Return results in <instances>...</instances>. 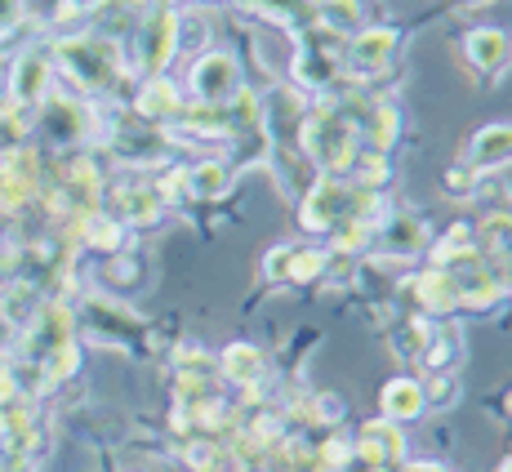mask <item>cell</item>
<instances>
[{
	"instance_id": "2e32d148",
	"label": "cell",
	"mask_w": 512,
	"mask_h": 472,
	"mask_svg": "<svg viewBox=\"0 0 512 472\" xmlns=\"http://www.w3.org/2000/svg\"><path fill=\"white\" fill-rule=\"evenodd\" d=\"M165 214V201L161 192H156V183H121L116 188V219L125 223V228H147V223H156Z\"/></svg>"
},
{
	"instance_id": "52a82bcc",
	"label": "cell",
	"mask_w": 512,
	"mask_h": 472,
	"mask_svg": "<svg viewBox=\"0 0 512 472\" xmlns=\"http://www.w3.org/2000/svg\"><path fill=\"white\" fill-rule=\"evenodd\" d=\"M446 272H455V285H459V308L486 312V308H495V303L508 294L504 272H499L495 263H486L481 254H477V259H468V263H459V268H446Z\"/></svg>"
},
{
	"instance_id": "603a6c76",
	"label": "cell",
	"mask_w": 512,
	"mask_h": 472,
	"mask_svg": "<svg viewBox=\"0 0 512 472\" xmlns=\"http://www.w3.org/2000/svg\"><path fill=\"white\" fill-rule=\"evenodd\" d=\"M406 472H450V468H441V464H428V459H419V464H410Z\"/></svg>"
},
{
	"instance_id": "9a60e30c",
	"label": "cell",
	"mask_w": 512,
	"mask_h": 472,
	"mask_svg": "<svg viewBox=\"0 0 512 472\" xmlns=\"http://www.w3.org/2000/svg\"><path fill=\"white\" fill-rule=\"evenodd\" d=\"M401 134V112L397 103H388V98H370L366 112H361V147H370V152L388 156L392 143H397Z\"/></svg>"
},
{
	"instance_id": "277c9868",
	"label": "cell",
	"mask_w": 512,
	"mask_h": 472,
	"mask_svg": "<svg viewBox=\"0 0 512 472\" xmlns=\"http://www.w3.org/2000/svg\"><path fill=\"white\" fill-rule=\"evenodd\" d=\"M187 85H192V94L201 107H228V103H236V94L245 90L241 63H236L232 54H201L192 63Z\"/></svg>"
},
{
	"instance_id": "7402d4cb",
	"label": "cell",
	"mask_w": 512,
	"mask_h": 472,
	"mask_svg": "<svg viewBox=\"0 0 512 472\" xmlns=\"http://www.w3.org/2000/svg\"><path fill=\"white\" fill-rule=\"evenodd\" d=\"M423 388V410H450L459 401V383L450 370H432L428 383H419Z\"/></svg>"
},
{
	"instance_id": "d6986e66",
	"label": "cell",
	"mask_w": 512,
	"mask_h": 472,
	"mask_svg": "<svg viewBox=\"0 0 512 472\" xmlns=\"http://www.w3.org/2000/svg\"><path fill=\"white\" fill-rule=\"evenodd\" d=\"M134 107H139L143 121H174V112H179V90H174V81H165V76H147L139 98H134Z\"/></svg>"
},
{
	"instance_id": "4fadbf2b",
	"label": "cell",
	"mask_w": 512,
	"mask_h": 472,
	"mask_svg": "<svg viewBox=\"0 0 512 472\" xmlns=\"http://www.w3.org/2000/svg\"><path fill=\"white\" fill-rule=\"evenodd\" d=\"M410 294L419 303V317H450L459 308V285H455V272L446 268H428L410 281Z\"/></svg>"
},
{
	"instance_id": "5bb4252c",
	"label": "cell",
	"mask_w": 512,
	"mask_h": 472,
	"mask_svg": "<svg viewBox=\"0 0 512 472\" xmlns=\"http://www.w3.org/2000/svg\"><path fill=\"white\" fill-rule=\"evenodd\" d=\"M423 366L428 370H450L464 361V330H459V321L450 317H437L428 321V339H423Z\"/></svg>"
},
{
	"instance_id": "cb8c5ba5",
	"label": "cell",
	"mask_w": 512,
	"mask_h": 472,
	"mask_svg": "<svg viewBox=\"0 0 512 472\" xmlns=\"http://www.w3.org/2000/svg\"><path fill=\"white\" fill-rule=\"evenodd\" d=\"M459 5H468V9H472V5H490V0H459Z\"/></svg>"
},
{
	"instance_id": "ffe728a7",
	"label": "cell",
	"mask_w": 512,
	"mask_h": 472,
	"mask_svg": "<svg viewBox=\"0 0 512 472\" xmlns=\"http://www.w3.org/2000/svg\"><path fill=\"white\" fill-rule=\"evenodd\" d=\"M423 415V388L415 379H392L383 388V419L392 424H410V419Z\"/></svg>"
},
{
	"instance_id": "30bf717a",
	"label": "cell",
	"mask_w": 512,
	"mask_h": 472,
	"mask_svg": "<svg viewBox=\"0 0 512 472\" xmlns=\"http://www.w3.org/2000/svg\"><path fill=\"white\" fill-rule=\"evenodd\" d=\"M464 170L472 174V179L486 183L495 170H504V165H512V121H499V125H486V130L472 134L468 152H464Z\"/></svg>"
},
{
	"instance_id": "3957f363",
	"label": "cell",
	"mask_w": 512,
	"mask_h": 472,
	"mask_svg": "<svg viewBox=\"0 0 512 472\" xmlns=\"http://www.w3.org/2000/svg\"><path fill=\"white\" fill-rule=\"evenodd\" d=\"M401 49L397 27H361L357 36H348L343 45V72L357 81H374L379 72H392V58Z\"/></svg>"
},
{
	"instance_id": "8fae6325",
	"label": "cell",
	"mask_w": 512,
	"mask_h": 472,
	"mask_svg": "<svg viewBox=\"0 0 512 472\" xmlns=\"http://www.w3.org/2000/svg\"><path fill=\"white\" fill-rule=\"evenodd\" d=\"M464 58L477 76H504L512 63V36L504 27H472L464 36Z\"/></svg>"
},
{
	"instance_id": "5b68a950",
	"label": "cell",
	"mask_w": 512,
	"mask_h": 472,
	"mask_svg": "<svg viewBox=\"0 0 512 472\" xmlns=\"http://www.w3.org/2000/svg\"><path fill=\"white\" fill-rule=\"evenodd\" d=\"M219 366V375L232 383V388H241V397H245V406L250 401H268V357H263L259 348H250V343H232V348H223V357L214 361Z\"/></svg>"
},
{
	"instance_id": "6da1fadb",
	"label": "cell",
	"mask_w": 512,
	"mask_h": 472,
	"mask_svg": "<svg viewBox=\"0 0 512 472\" xmlns=\"http://www.w3.org/2000/svg\"><path fill=\"white\" fill-rule=\"evenodd\" d=\"M58 58L72 67V76L90 90H112L116 81L125 76V58H121V45L112 36H72V41L58 45Z\"/></svg>"
},
{
	"instance_id": "ac0fdd59",
	"label": "cell",
	"mask_w": 512,
	"mask_h": 472,
	"mask_svg": "<svg viewBox=\"0 0 512 472\" xmlns=\"http://www.w3.org/2000/svg\"><path fill=\"white\" fill-rule=\"evenodd\" d=\"M312 27L326 36H357L366 27V9L361 0H312Z\"/></svg>"
},
{
	"instance_id": "484cf974",
	"label": "cell",
	"mask_w": 512,
	"mask_h": 472,
	"mask_svg": "<svg viewBox=\"0 0 512 472\" xmlns=\"http://www.w3.org/2000/svg\"><path fill=\"white\" fill-rule=\"evenodd\" d=\"M508 415H512V397H508Z\"/></svg>"
},
{
	"instance_id": "7a4b0ae2",
	"label": "cell",
	"mask_w": 512,
	"mask_h": 472,
	"mask_svg": "<svg viewBox=\"0 0 512 472\" xmlns=\"http://www.w3.org/2000/svg\"><path fill=\"white\" fill-rule=\"evenodd\" d=\"M339 76H343V45L334 36L317 32V27L294 36V81L308 85V90H334Z\"/></svg>"
},
{
	"instance_id": "ba28073f",
	"label": "cell",
	"mask_w": 512,
	"mask_h": 472,
	"mask_svg": "<svg viewBox=\"0 0 512 472\" xmlns=\"http://www.w3.org/2000/svg\"><path fill=\"white\" fill-rule=\"evenodd\" d=\"M139 54H143V72L147 76H165V63L179 54V14L165 5H152L139 36Z\"/></svg>"
},
{
	"instance_id": "e0dca14e",
	"label": "cell",
	"mask_w": 512,
	"mask_h": 472,
	"mask_svg": "<svg viewBox=\"0 0 512 472\" xmlns=\"http://www.w3.org/2000/svg\"><path fill=\"white\" fill-rule=\"evenodd\" d=\"M183 179H187V201H219V196H228L236 174H232V161L205 156V161L187 165Z\"/></svg>"
},
{
	"instance_id": "44dd1931",
	"label": "cell",
	"mask_w": 512,
	"mask_h": 472,
	"mask_svg": "<svg viewBox=\"0 0 512 472\" xmlns=\"http://www.w3.org/2000/svg\"><path fill=\"white\" fill-rule=\"evenodd\" d=\"M45 85H49V63L45 54H27L18 63V76H14V94L23 107H36L45 98Z\"/></svg>"
},
{
	"instance_id": "7c38bea8",
	"label": "cell",
	"mask_w": 512,
	"mask_h": 472,
	"mask_svg": "<svg viewBox=\"0 0 512 472\" xmlns=\"http://www.w3.org/2000/svg\"><path fill=\"white\" fill-rule=\"evenodd\" d=\"M374 254H388V259H410V254L428 250V219L423 214H392L379 232H374Z\"/></svg>"
},
{
	"instance_id": "d4e9b609",
	"label": "cell",
	"mask_w": 512,
	"mask_h": 472,
	"mask_svg": "<svg viewBox=\"0 0 512 472\" xmlns=\"http://www.w3.org/2000/svg\"><path fill=\"white\" fill-rule=\"evenodd\" d=\"M499 472H512V459H508V464H504V468H499Z\"/></svg>"
},
{
	"instance_id": "8992f818",
	"label": "cell",
	"mask_w": 512,
	"mask_h": 472,
	"mask_svg": "<svg viewBox=\"0 0 512 472\" xmlns=\"http://www.w3.org/2000/svg\"><path fill=\"white\" fill-rule=\"evenodd\" d=\"M330 268V250H312V245H277L263 259V277L272 285H308Z\"/></svg>"
},
{
	"instance_id": "9c48e42d",
	"label": "cell",
	"mask_w": 512,
	"mask_h": 472,
	"mask_svg": "<svg viewBox=\"0 0 512 472\" xmlns=\"http://www.w3.org/2000/svg\"><path fill=\"white\" fill-rule=\"evenodd\" d=\"M352 459L361 468H397L406 459V437L392 419H370L352 441Z\"/></svg>"
}]
</instances>
